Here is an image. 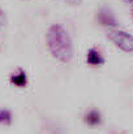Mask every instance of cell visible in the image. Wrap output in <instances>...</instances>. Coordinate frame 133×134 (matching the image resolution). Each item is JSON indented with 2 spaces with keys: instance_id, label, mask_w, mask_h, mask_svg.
<instances>
[{
  "instance_id": "cell-1",
  "label": "cell",
  "mask_w": 133,
  "mask_h": 134,
  "mask_svg": "<svg viewBox=\"0 0 133 134\" xmlns=\"http://www.w3.org/2000/svg\"><path fill=\"white\" fill-rule=\"evenodd\" d=\"M47 47L51 55L60 63H69L73 57V44L68 31L59 24L50 26L47 35Z\"/></svg>"
},
{
  "instance_id": "cell-2",
  "label": "cell",
  "mask_w": 133,
  "mask_h": 134,
  "mask_svg": "<svg viewBox=\"0 0 133 134\" xmlns=\"http://www.w3.org/2000/svg\"><path fill=\"white\" fill-rule=\"evenodd\" d=\"M110 41L124 52H133V35L119 29H111L107 34Z\"/></svg>"
},
{
  "instance_id": "cell-3",
  "label": "cell",
  "mask_w": 133,
  "mask_h": 134,
  "mask_svg": "<svg viewBox=\"0 0 133 134\" xmlns=\"http://www.w3.org/2000/svg\"><path fill=\"white\" fill-rule=\"evenodd\" d=\"M97 20L98 22L102 25V26H106V27H111V29H115L118 26V20L115 17V14L112 13V10L107 7H102L98 13H97Z\"/></svg>"
},
{
  "instance_id": "cell-4",
  "label": "cell",
  "mask_w": 133,
  "mask_h": 134,
  "mask_svg": "<svg viewBox=\"0 0 133 134\" xmlns=\"http://www.w3.org/2000/svg\"><path fill=\"white\" fill-rule=\"evenodd\" d=\"M86 61H88L89 65L99 66V65L104 64V57L100 55V52L97 48H90L88 51V55H86Z\"/></svg>"
},
{
  "instance_id": "cell-5",
  "label": "cell",
  "mask_w": 133,
  "mask_h": 134,
  "mask_svg": "<svg viewBox=\"0 0 133 134\" xmlns=\"http://www.w3.org/2000/svg\"><path fill=\"white\" fill-rule=\"evenodd\" d=\"M10 82L17 87H25L28 85V76L22 69H18L17 73H13L10 76Z\"/></svg>"
},
{
  "instance_id": "cell-6",
  "label": "cell",
  "mask_w": 133,
  "mask_h": 134,
  "mask_svg": "<svg viewBox=\"0 0 133 134\" xmlns=\"http://www.w3.org/2000/svg\"><path fill=\"white\" fill-rule=\"evenodd\" d=\"M85 122L90 126H97L102 122V116L100 112H98L97 109H91L85 115Z\"/></svg>"
},
{
  "instance_id": "cell-7",
  "label": "cell",
  "mask_w": 133,
  "mask_h": 134,
  "mask_svg": "<svg viewBox=\"0 0 133 134\" xmlns=\"http://www.w3.org/2000/svg\"><path fill=\"white\" fill-rule=\"evenodd\" d=\"M12 122V115L8 109H0V124L9 125Z\"/></svg>"
},
{
  "instance_id": "cell-8",
  "label": "cell",
  "mask_w": 133,
  "mask_h": 134,
  "mask_svg": "<svg viewBox=\"0 0 133 134\" xmlns=\"http://www.w3.org/2000/svg\"><path fill=\"white\" fill-rule=\"evenodd\" d=\"M5 22H7V18H5V14H4V12L0 9V29L5 25Z\"/></svg>"
},
{
  "instance_id": "cell-9",
  "label": "cell",
  "mask_w": 133,
  "mask_h": 134,
  "mask_svg": "<svg viewBox=\"0 0 133 134\" xmlns=\"http://www.w3.org/2000/svg\"><path fill=\"white\" fill-rule=\"evenodd\" d=\"M67 3H69L71 5H80L82 0H65Z\"/></svg>"
},
{
  "instance_id": "cell-10",
  "label": "cell",
  "mask_w": 133,
  "mask_h": 134,
  "mask_svg": "<svg viewBox=\"0 0 133 134\" xmlns=\"http://www.w3.org/2000/svg\"><path fill=\"white\" fill-rule=\"evenodd\" d=\"M47 134H57V130H55V129H52V130H48Z\"/></svg>"
},
{
  "instance_id": "cell-11",
  "label": "cell",
  "mask_w": 133,
  "mask_h": 134,
  "mask_svg": "<svg viewBox=\"0 0 133 134\" xmlns=\"http://www.w3.org/2000/svg\"><path fill=\"white\" fill-rule=\"evenodd\" d=\"M124 3H127V4H133V0H123Z\"/></svg>"
}]
</instances>
